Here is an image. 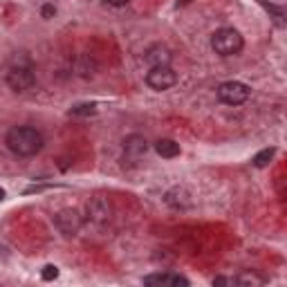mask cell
Instances as JSON below:
<instances>
[{
	"instance_id": "17",
	"label": "cell",
	"mask_w": 287,
	"mask_h": 287,
	"mask_svg": "<svg viewBox=\"0 0 287 287\" xmlns=\"http://www.w3.org/2000/svg\"><path fill=\"white\" fill-rule=\"evenodd\" d=\"M52 14H54V7H52V5H45V7H43V16H45V18H50Z\"/></svg>"
},
{
	"instance_id": "12",
	"label": "cell",
	"mask_w": 287,
	"mask_h": 287,
	"mask_svg": "<svg viewBox=\"0 0 287 287\" xmlns=\"http://www.w3.org/2000/svg\"><path fill=\"white\" fill-rule=\"evenodd\" d=\"M231 283H236V285H263V283H265V278L256 276L254 271H244V274H240L238 278H233Z\"/></svg>"
},
{
	"instance_id": "13",
	"label": "cell",
	"mask_w": 287,
	"mask_h": 287,
	"mask_svg": "<svg viewBox=\"0 0 287 287\" xmlns=\"http://www.w3.org/2000/svg\"><path fill=\"white\" fill-rule=\"evenodd\" d=\"M274 153H276L274 148H265V150H260V153L254 157V166H258V169H265V166H267L269 161H271V157H274Z\"/></svg>"
},
{
	"instance_id": "15",
	"label": "cell",
	"mask_w": 287,
	"mask_h": 287,
	"mask_svg": "<svg viewBox=\"0 0 287 287\" xmlns=\"http://www.w3.org/2000/svg\"><path fill=\"white\" fill-rule=\"evenodd\" d=\"M56 276H59V267H54V265L43 267V280H54Z\"/></svg>"
},
{
	"instance_id": "4",
	"label": "cell",
	"mask_w": 287,
	"mask_h": 287,
	"mask_svg": "<svg viewBox=\"0 0 287 287\" xmlns=\"http://www.w3.org/2000/svg\"><path fill=\"white\" fill-rule=\"evenodd\" d=\"M146 83H148L153 90H169V88H173L175 83H177V74L173 70H171L169 65H157V67H153V70L146 74Z\"/></svg>"
},
{
	"instance_id": "6",
	"label": "cell",
	"mask_w": 287,
	"mask_h": 287,
	"mask_svg": "<svg viewBox=\"0 0 287 287\" xmlns=\"http://www.w3.org/2000/svg\"><path fill=\"white\" fill-rule=\"evenodd\" d=\"M34 74H32V70L29 67H12L9 70V74H7V83H9V88L12 90H16V92H27L29 88L34 86Z\"/></svg>"
},
{
	"instance_id": "10",
	"label": "cell",
	"mask_w": 287,
	"mask_h": 287,
	"mask_svg": "<svg viewBox=\"0 0 287 287\" xmlns=\"http://www.w3.org/2000/svg\"><path fill=\"white\" fill-rule=\"evenodd\" d=\"M146 61H150V63H153V67H157V65H169L171 54H169V50H166V48H161V45H155V48L148 50V54H146Z\"/></svg>"
},
{
	"instance_id": "7",
	"label": "cell",
	"mask_w": 287,
	"mask_h": 287,
	"mask_svg": "<svg viewBox=\"0 0 287 287\" xmlns=\"http://www.w3.org/2000/svg\"><path fill=\"white\" fill-rule=\"evenodd\" d=\"M88 213H90L92 220L108 222L110 220V204H108L103 197H97V200H92L90 204H88Z\"/></svg>"
},
{
	"instance_id": "14",
	"label": "cell",
	"mask_w": 287,
	"mask_h": 287,
	"mask_svg": "<svg viewBox=\"0 0 287 287\" xmlns=\"http://www.w3.org/2000/svg\"><path fill=\"white\" fill-rule=\"evenodd\" d=\"M97 112V108L92 106V103H86V106H74L70 110V114H83V117H86V114H95Z\"/></svg>"
},
{
	"instance_id": "18",
	"label": "cell",
	"mask_w": 287,
	"mask_h": 287,
	"mask_svg": "<svg viewBox=\"0 0 287 287\" xmlns=\"http://www.w3.org/2000/svg\"><path fill=\"white\" fill-rule=\"evenodd\" d=\"M0 200H5V191L3 189H0Z\"/></svg>"
},
{
	"instance_id": "11",
	"label": "cell",
	"mask_w": 287,
	"mask_h": 287,
	"mask_svg": "<svg viewBox=\"0 0 287 287\" xmlns=\"http://www.w3.org/2000/svg\"><path fill=\"white\" fill-rule=\"evenodd\" d=\"M155 150L161 155V157H166V159H173L180 155V144L173 142V139H159L157 146H155Z\"/></svg>"
},
{
	"instance_id": "3",
	"label": "cell",
	"mask_w": 287,
	"mask_h": 287,
	"mask_svg": "<svg viewBox=\"0 0 287 287\" xmlns=\"http://www.w3.org/2000/svg\"><path fill=\"white\" fill-rule=\"evenodd\" d=\"M249 95H252L249 86H244L240 81H227L218 88V99L222 103H229V106H240V103L247 101Z\"/></svg>"
},
{
	"instance_id": "9",
	"label": "cell",
	"mask_w": 287,
	"mask_h": 287,
	"mask_svg": "<svg viewBox=\"0 0 287 287\" xmlns=\"http://www.w3.org/2000/svg\"><path fill=\"white\" fill-rule=\"evenodd\" d=\"M146 285H189V280L184 276H175V274H150L144 278Z\"/></svg>"
},
{
	"instance_id": "1",
	"label": "cell",
	"mask_w": 287,
	"mask_h": 287,
	"mask_svg": "<svg viewBox=\"0 0 287 287\" xmlns=\"http://www.w3.org/2000/svg\"><path fill=\"white\" fill-rule=\"evenodd\" d=\"M7 146L14 155L20 157H32L43 148V135L29 126H14L7 133Z\"/></svg>"
},
{
	"instance_id": "2",
	"label": "cell",
	"mask_w": 287,
	"mask_h": 287,
	"mask_svg": "<svg viewBox=\"0 0 287 287\" xmlns=\"http://www.w3.org/2000/svg\"><path fill=\"white\" fill-rule=\"evenodd\" d=\"M211 48L218 52L220 56H233L242 50V36H240L236 29L231 27H224L218 29L211 38Z\"/></svg>"
},
{
	"instance_id": "16",
	"label": "cell",
	"mask_w": 287,
	"mask_h": 287,
	"mask_svg": "<svg viewBox=\"0 0 287 287\" xmlns=\"http://www.w3.org/2000/svg\"><path fill=\"white\" fill-rule=\"evenodd\" d=\"M106 3L112 7H124V5H128V0H106Z\"/></svg>"
},
{
	"instance_id": "5",
	"label": "cell",
	"mask_w": 287,
	"mask_h": 287,
	"mask_svg": "<svg viewBox=\"0 0 287 287\" xmlns=\"http://www.w3.org/2000/svg\"><path fill=\"white\" fill-rule=\"evenodd\" d=\"M81 216L79 211H74V209H63V211H59L54 216V224L56 229H59L63 236H76L81 229Z\"/></svg>"
},
{
	"instance_id": "8",
	"label": "cell",
	"mask_w": 287,
	"mask_h": 287,
	"mask_svg": "<svg viewBox=\"0 0 287 287\" xmlns=\"http://www.w3.org/2000/svg\"><path fill=\"white\" fill-rule=\"evenodd\" d=\"M124 150H126L128 157L137 159V157H142L146 150H148V146H146L144 137H139V135H130L126 142H124Z\"/></svg>"
}]
</instances>
